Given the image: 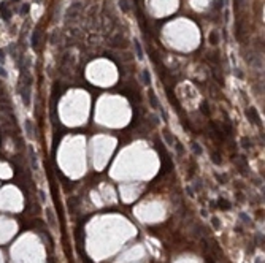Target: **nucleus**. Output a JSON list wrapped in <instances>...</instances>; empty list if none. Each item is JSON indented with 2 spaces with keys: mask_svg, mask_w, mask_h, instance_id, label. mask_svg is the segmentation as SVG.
Returning a JSON list of instances; mask_svg holds the SVG:
<instances>
[{
  "mask_svg": "<svg viewBox=\"0 0 265 263\" xmlns=\"http://www.w3.org/2000/svg\"><path fill=\"white\" fill-rule=\"evenodd\" d=\"M0 14H2V18H3L5 21H8V19L11 18V11L7 8V5H5V3L0 5Z\"/></svg>",
  "mask_w": 265,
  "mask_h": 263,
  "instance_id": "f257e3e1",
  "label": "nucleus"
},
{
  "mask_svg": "<svg viewBox=\"0 0 265 263\" xmlns=\"http://www.w3.org/2000/svg\"><path fill=\"white\" fill-rule=\"evenodd\" d=\"M40 33H41V32H40V30L37 29V30L33 32V35H32V46H33V48H37V46H38V40H40Z\"/></svg>",
  "mask_w": 265,
  "mask_h": 263,
  "instance_id": "f03ea898",
  "label": "nucleus"
},
{
  "mask_svg": "<svg viewBox=\"0 0 265 263\" xmlns=\"http://www.w3.org/2000/svg\"><path fill=\"white\" fill-rule=\"evenodd\" d=\"M46 214H48V224H49L51 227H54V225H56V222H54V214L51 212L49 208H46Z\"/></svg>",
  "mask_w": 265,
  "mask_h": 263,
  "instance_id": "7ed1b4c3",
  "label": "nucleus"
},
{
  "mask_svg": "<svg viewBox=\"0 0 265 263\" xmlns=\"http://www.w3.org/2000/svg\"><path fill=\"white\" fill-rule=\"evenodd\" d=\"M217 204L221 206V209H230V203H229L227 200H222V198H219V200H217Z\"/></svg>",
  "mask_w": 265,
  "mask_h": 263,
  "instance_id": "20e7f679",
  "label": "nucleus"
},
{
  "mask_svg": "<svg viewBox=\"0 0 265 263\" xmlns=\"http://www.w3.org/2000/svg\"><path fill=\"white\" fill-rule=\"evenodd\" d=\"M208 40H210V43H211V45H217V41H219V40H217V33H216V32L213 30V32L210 33Z\"/></svg>",
  "mask_w": 265,
  "mask_h": 263,
  "instance_id": "39448f33",
  "label": "nucleus"
},
{
  "mask_svg": "<svg viewBox=\"0 0 265 263\" xmlns=\"http://www.w3.org/2000/svg\"><path fill=\"white\" fill-rule=\"evenodd\" d=\"M26 127H27V135H29V136H32V132H33V130H32V122H30V120H27V122H26Z\"/></svg>",
  "mask_w": 265,
  "mask_h": 263,
  "instance_id": "423d86ee",
  "label": "nucleus"
},
{
  "mask_svg": "<svg viewBox=\"0 0 265 263\" xmlns=\"http://www.w3.org/2000/svg\"><path fill=\"white\" fill-rule=\"evenodd\" d=\"M135 48H137V52H138V57L141 59V57H143V51H141V48H140V43H138V41H135Z\"/></svg>",
  "mask_w": 265,
  "mask_h": 263,
  "instance_id": "0eeeda50",
  "label": "nucleus"
},
{
  "mask_svg": "<svg viewBox=\"0 0 265 263\" xmlns=\"http://www.w3.org/2000/svg\"><path fill=\"white\" fill-rule=\"evenodd\" d=\"M149 97H151V105H152V106H154V108H157V106H159V105H157V100H156V97H154V95H152V94H151V95H149Z\"/></svg>",
  "mask_w": 265,
  "mask_h": 263,
  "instance_id": "6e6552de",
  "label": "nucleus"
},
{
  "mask_svg": "<svg viewBox=\"0 0 265 263\" xmlns=\"http://www.w3.org/2000/svg\"><path fill=\"white\" fill-rule=\"evenodd\" d=\"M194 152H195V154H202V148L197 146V143H194Z\"/></svg>",
  "mask_w": 265,
  "mask_h": 263,
  "instance_id": "1a4fd4ad",
  "label": "nucleus"
},
{
  "mask_svg": "<svg viewBox=\"0 0 265 263\" xmlns=\"http://www.w3.org/2000/svg\"><path fill=\"white\" fill-rule=\"evenodd\" d=\"M143 76H145V82H146V84H149V73H148L146 70L143 71Z\"/></svg>",
  "mask_w": 265,
  "mask_h": 263,
  "instance_id": "9d476101",
  "label": "nucleus"
},
{
  "mask_svg": "<svg viewBox=\"0 0 265 263\" xmlns=\"http://www.w3.org/2000/svg\"><path fill=\"white\" fill-rule=\"evenodd\" d=\"M121 8L124 10V11H127L129 8H127V3H125V0H121Z\"/></svg>",
  "mask_w": 265,
  "mask_h": 263,
  "instance_id": "9b49d317",
  "label": "nucleus"
},
{
  "mask_svg": "<svg viewBox=\"0 0 265 263\" xmlns=\"http://www.w3.org/2000/svg\"><path fill=\"white\" fill-rule=\"evenodd\" d=\"M211 220H213V224H214V227H216V228H219V222H217V219H216V217H213V219H211Z\"/></svg>",
  "mask_w": 265,
  "mask_h": 263,
  "instance_id": "f8f14e48",
  "label": "nucleus"
},
{
  "mask_svg": "<svg viewBox=\"0 0 265 263\" xmlns=\"http://www.w3.org/2000/svg\"><path fill=\"white\" fill-rule=\"evenodd\" d=\"M0 76H7V71L2 70V67H0Z\"/></svg>",
  "mask_w": 265,
  "mask_h": 263,
  "instance_id": "ddd939ff",
  "label": "nucleus"
},
{
  "mask_svg": "<svg viewBox=\"0 0 265 263\" xmlns=\"http://www.w3.org/2000/svg\"><path fill=\"white\" fill-rule=\"evenodd\" d=\"M27 11H29V5H26V7L22 8V13H27Z\"/></svg>",
  "mask_w": 265,
  "mask_h": 263,
  "instance_id": "4468645a",
  "label": "nucleus"
}]
</instances>
